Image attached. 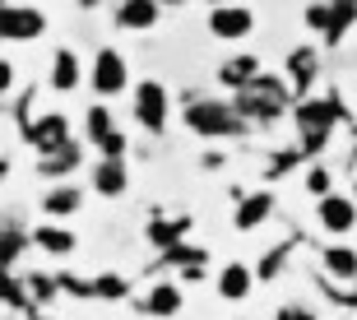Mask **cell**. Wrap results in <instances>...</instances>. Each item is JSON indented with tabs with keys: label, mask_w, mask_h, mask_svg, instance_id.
<instances>
[{
	"label": "cell",
	"mask_w": 357,
	"mask_h": 320,
	"mask_svg": "<svg viewBox=\"0 0 357 320\" xmlns=\"http://www.w3.org/2000/svg\"><path fill=\"white\" fill-rule=\"evenodd\" d=\"M121 153H126V135H112V139H107V144H102V158H121Z\"/></svg>",
	"instance_id": "484cf974"
},
{
	"label": "cell",
	"mask_w": 357,
	"mask_h": 320,
	"mask_svg": "<svg viewBox=\"0 0 357 320\" xmlns=\"http://www.w3.org/2000/svg\"><path fill=\"white\" fill-rule=\"evenodd\" d=\"M316 213H320V227H325V232H353L357 200H353V195H325Z\"/></svg>",
	"instance_id": "52a82bcc"
},
{
	"label": "cell",
	"mask_w": 357,
	"mask_h": 320,
	"mask_svg": "<svg viewBox=\"0 0 357 320\" xmlns=\"http://www.w3.org/2000/svg\"><path fill=\"white\" fill-rule=\"evenodd\" d=\"M325 269H330L334 279H357V251L353 246H330V251H325Z\"/></svg>",
	"instance_id": "ac0fdd59"
},
{
	"label": "cell",
	"mask_w": 357,
	"mask_h": 320,
	"mask_svg": "<svg viewBox=\"0 0 357 320\" xmlns=\"http://www.w3.org/2000/svg\"><path fill=\"white\" fill-rule=\"evenodd\" d=\"M93 293H98V297H121V293H126V283H121L116 274H102V279L93 283Z\"/></svg>",
	"instance_id": "cb8c5ba5"
},
{
	"label": "cell",
	"mask_w": 357,
	"mask_h": 320,
	"mask_svg": "<svg viewBox=\"0 0 357 320\" xmlns=\"http://www.w3.org/2000/svg\"><path fill=\"white\" fill-rule=\"evenodd\" d=\"M89 84L98 98H116L126 93V84H130V70H126V56L116 47H102V52L93 56V70H89Z\"/></svg>",
	"instance_id": "3957f363"
},
{
	"label": "cell",
	"mask_w": 357,
	"mask_h": 320,
	"mask_svg": "<svg viewBox=\"0 0 357 320\" xmlns=\"http://www.w3.org/2000/svg\"><path fill=\"white\" fill-rule=\"evenodd\" d=\"M75 84H79V56L70 52V47H61L52 61V89L56 93H70Z\"/></svg>",
	"instance_id": "7c38bea8"
},
{
	"label": "cell",
	"mask_w": 357,
	"mask_h": 320,
	"mask_svg": "<svg viewBox=\"0 0 357 320\" xmlns=\"http://www.w3.org/2000/svg\"><path fill=\"white\" fill-rule=\"evenodd\" d=\"M135 121H139L144 130H153V135L167 125V89H162V84L144 79L139 89H135Z\"/></svg>",
	"instance_id": "277c9868"
},
{
	"label": "cell",
	"mask_w": 357,
	"mask_h": 320,
	"mask_svg": "<svg viewBox=\"0 0 357 320\" xmlns=\"http://www.w3.org/2000/svg\"><path fill=\"white\" fill-rule=\"evenodd\" d=\"M149 237L158 241V246H172V241H176V237H181V227H167V223H153V227H149Z\"/></svg>",
	"instance_id": "d4e9b609"
},
{
	"label": "cell",
	"mask_w": 357,
	"mask_h": 320,
	"mask_svg": "<svg viewBox=\"0 0 357 320\" xmlns=\"http://www.w3.org/2000/svg\"><path fill=\"white\" fill-rule=\"evenodd\" d=\"M93 190H98V195H112V200L126 195V162L121 158H102L98 172H93Z\"/></svg>",
	"instance_id": "8fae6325"
},
{
	"label": "cell",
	"mask_w": 357,
	"mask_h": 320,
	"mask_svg": "<svg viewBox=\"0 0 357 320\" xmlns=\"http://www.w3.org/2000/svg\"><path fill=\"white\" fill-rule=\"evenodd\" d=\"M139 311L153 320H172L176 311H181V288L176 283H153L144 297H139Z\"/></svg>",
	"instance_id": "ba28073f"
},
{
	"label": "cell",
	"mask_w": 357,
	"mask_h": 320,
	"mask_svg": "<svg viewBox=\"0 0 357 320\" xmlns=\"http://www.w3.org/2000/svg\"><path fill=\"white\" fill-rule=\"evenodd\" d=\"M10 84H14V66H10V61H0V89H10Z\"/></svg>",
	"instance_id": "4316f807"
},
{
	"label": "cell",
	"mask_w": 357,
	"mask_h": 320,
	"mask_svg": "<svg viewBox=\"0 0 357 320\" xmlns=\"http://www.w3.org/2000/svg\"><path fill=\"white\" fill-rule=\"evenodd\" d=\"M38 167H42V176H66V172H75V167H79V144H66L61 153L42 158Z\"/></svg>",
	"instance_id": "44dd1931"
},
{
	"label": "cell",
	"mask_w": 357,
	"mask_h": 320,
	"mask_svg": "<svg viewBox=\"0 0 357 320\" xmlns=\"http://www.w3.org/2000/svg\"><path fill=\"white\" fill-rule=\"evenodd\" d=\"M288 75H292V84H311V75H316V52H311V47H297V52L288 56Z\"/></svg>",
	"instance_id": "7402d4cb"
},
{
	"label": "cell",
	"mask_w": 357,
	"mask_h": 320,
	"mask_svg": "<svg viewBox=\"0 0 357 320\" xmlns=\"http://www.w3.org/2000/svg\"><path fill=\"white\" fill-rule=\"evenodd\" d=\"M33 144L42 148V158L61 153V148L70 144V121L66 116H42L38 125H33Z\"/></svg>",
	"instance_id": "9c48e42d"
},
{
	"label": "cell",
	"mask_w": 357,
	"mask_h": 320,
	"mask_svg": "<svg viewBox=\"0 0 357 320\" xmlns=\"http://www.w3.org/2000/svg\"><path fill=\"white\" fill-rule=\"evenodd\" d=\"M185 125H190L195 135H204V139H227V135H241L237 107L213 102V98H204V102H185Z\"/></svg>",
	"instance_id": "6da1fadb"
},
{
	"label": "cell",
	"mask_w": 357,
	"mask_h": 320,
	"mask_svg": "<svg viewBox=\"0 0 357 320\" xmlns=\"http://www.w3.org/2000/svg\"><path fill=\"white\" fill-rule=\"evenodd\" d=\"M278 320H302V311H297V307H283V311H278Z\"/></svg>",
	"instance_id": "83f0119b"
},
{
	"label": "cell",
	"mask_w": 357,
	"mask_h": 320,
	"mask_svg": "<svg viewBox=\"0 0 357 320\" xmlns=\"http://www.w3.org/2000/svg\"><path fill=\"white\" fill-rule=\"evenodd\" d=\"M306 190L325 200V195H330V172H325V167H311V172H306Z\"/></svg>",
	"instance_id": "603a6c76"
},
{
	"label": "cell",
	"mask_w": 357,
	"mask_h": 320,
	"mask_svg": "<svg viewBox=\"0 0 357 320\" xmlns=\"http://www.w3.org/2000/svg\"><path fill=\"white\" fill-rule=\"evenodd\" d=\"M255 28V14L246 10V5H218V10H209V33L223 42H241L251 38Z\"/></svg>",
	"instance_id": "5b68a950"
},
{
	"label": "cell",
	"mask_w": 357,
	"mask_h": 320,
	"mask_svg": "<svg viewBox=\"0 0 357 320\" xmlns=\"http://www.w3.org/2000/svg\"><path fill=\"white\" fill-rule=\"evenodd\" d=\"M42 28H47L42 10H19V5H10V10H5V19H0V33H5V42L42 38Z\"/></svg>",
	"instance_id": "8992f818"
},
{
	"label": "cell",
	"mask_w": 357,
	"mask_h": 320,
	"mask_svg": "<svg viewBox=\"0 0 357 320\" xmlns=\"http://www.w3.org/2000/svg\"><path fill=\"white\" fill-rule=\"evenodd\" d=\"M283 102H288V93H283V79H274V75H260L251 89H241L237 116H246V121H269V116H278V112H283Z\"/></svg>",
	"instance_id": "7a4b0ae2"
},
{
	"label": "cell",
	"mask_w": 357,
	"mask_h": 320,
	"mask_svg": "<svg viewBox=\"0 0 357 320\" xmlns=\"http://www.w3.org/2000/svg\"><path fill=\"white\" fill-rule=\"evenodd\" d=\"M158 19H162V10H158V5H149V0H126V5H116V24L135 28V33L158 28Z\"/></svg>",
	"instance_id": "30bf717a"
},
{
	"label": "cell",
	"mask_w": 357,
	"mask_h": 320,
	"mask_svg": "<svg viewBox=\"0 0 357 320\" xmlns=\"http://www.w3.org/2000/svg\"><path fill=\"white\" fill-rule=\"evenodd\" d=\"M84 130H89V139H93V144L102 148L107 139L116 135V125H112V112H107L102 102H98V107H89V116H84Z\"/></svg>",
	"instance_id": "d6986e66"
},
{
	"label": "cell",
	"mask_w": 357,
	"mask_h": 320,
	"mask_svg": "<svg viewBox=\"0 0 357 320\" xmlns=\"http://www.w3.org/2000/svg\"><path fill=\"white\" fill-rule=\"evenodd\" d=\"M218 293H223L227 302H241V297L251 293V269L246 265H227L223 274H218Z\"/></svg>",
	"instance_id": "2e32d148"
},
{
	"label": "cell",
	"mask_w": 357,
	"mask_h": 320,
	"mask_svg": "<svg viewBox=\"0 0 357 320\" xmlns=\"http://www.w3.org/2000/svg\"><path fill=\"white\" fill-rule=\"evenodd\" d=\"M79 204H84L79 186H52L47 195H42V209L52 213V218H66V213H79Z\"/></svg>",
	"instance_id": "4fadbf2b"
},
{
	"label": "cell",
	"mask_w": 357,
	"mask_h": 320,
	"mask_svg": "<svg viewBox=\"0 0 357 320\" xmlns=\"http://www.w3.org/2000/svg\"><path fill=\"white\" fill-rule=\"evenodd\" d=\"M353 200H357V186H353Z\"/></svg>",
	"instance_id": "f1b7e54d"
},
{
	"label": "cell",
	"mask_w": 357,
	"mask_h": 320,
	"mask_svg": "<svg viewBox=\"0 0 357 320\" xmlns=\"http://www.w3.org/2000/svg\"><path fill=\"white\" fill-rule=\"evenodd\" d=\"M269 213H274V200H269V195H246V200L237 204V227H241V232H251V227L265 223Z\"/></svg>",
	"instance_id": "5bb4252c"
},
{
	"label": "cell",
	"mask_w": 357,
	"mask_h": 320,
	"mask_svg": "<svg viewBox=\"0 0 357 320\" xmlns=\"http://www.w3.org/2000/svg\"><path fill=\"white\" fill-rule=\"evenodd\" d=\"M255 79H260L255 56H237V61H227V66H223V84H232V89H251Z\"/></svg>",
	"instance_id": "e0dca14e"
},
{
	"label": "cell",
	"mask_w": 357,
	"mask_h": 320,
	"mask_svg": "<svg viewBox=\"0 0 357 320\" xmlns=\"http://www.w3.org/2000/svg\"><path fill=\"white\" fill-rule=\"evenodd\" d=\"M33 241H38V246H42L47 255H70V251H75V232H66L61 223L38 227V232H33Z\"/></svg>",
	"instance_id": "9a60e30c"
},
{
	"label": "cell",
	"mask_w": 357,
	"mask_h": 320,
	"mask_svg": "<svg viewBox=\"0 0 357 320\" xmlns=\"http://www.w3.org/2000/svg\"><path fill=\"white\" fill-rule=\"evenodd\" d=\"M297 116H302V130H330L334 116H339V107L334 102H306Z\"/></svg>",
	"instance_id": "ffe728a7"
}]
</instances>
